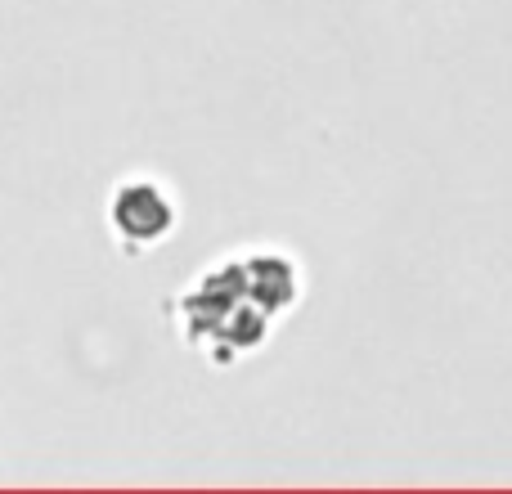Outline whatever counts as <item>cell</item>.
I'll return each mask as SVG.
<instances>
[{"label": "cell", "mask_w": 512, "mask_h": 494, "mask_svg": "<svg viewBox=\"0 0 512 494\" xmlns=\"http://www.w3.org/2000/svg\"><path fill=\"white\" fill-rule=\"evenodd\" d=\"M176 315L185 328V342L212 364H234L243 355L261 351L270 324L279 319L261 301L243 256L216 261L212 270L198 274L194 288L176 301Z\"/></svg>", "instance_id": "1"}, {"label": "cell", "mask_w": 512, "mask_h": 494, "mask_svg": "<svg viewBox=\"0 0 512 494\" xmlns=\"http://www.w3.org/2000/svg\"><path fill=\"white\" fill-rule=\"evenodd\" d=\"M108 225L122 243L131 247H153L176 230V203L171 194L149 176H131L113 189L108 198Z\"/></svg>", "instance_id": "2"}]
</instances>
